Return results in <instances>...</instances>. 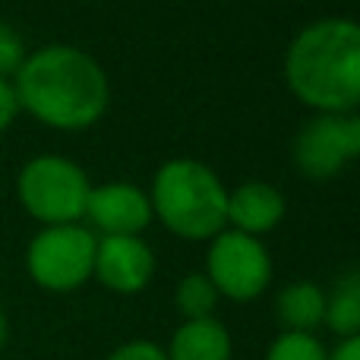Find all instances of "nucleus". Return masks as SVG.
<instances>
[{
  "label": "nucleus",
  "instance_id": "nucleus-15",
  "mask_svg": "<svg viewBox=\"0 0 360 360\" xmlns=\"http://www.w3.org/2000/svg\"><path fill=\"white\" fill-rule=\"evenodd\" d=\"M266 360H329V351L313 332H281L269 345Z\"/></svg>",
  "mask_w": 360,
  "mask_h": 360
},
{
  "label": "nucleus",
  "instance_id": "nucleus-13",
  "mask_svg": "<svg viewBox=\"0 0 360 360\" xmlns=\"http://www.w3.org/2000/svg\"><path fill=\"white\" fill-rule=\"evenodd\" d=\"M326 326L338 338H354L360 332V278L357 272H345L335 281L332 294H326Z\"/></svg>",
  "mask_w": 360,
  "mask_h": 360
},
{
  "label": "nucleus",
  "instance_id": "nucleus-8",
  "mask_svg": "<svg viewBox=\"0 0 360 360\" xmlns=\"http://www.w3.org/2000/svg\"><path fill=\"white\" fill-rule=\"evenodd\" d=\"M155 253L139 237H105L95 247L92 275L117 294H136L152 281Z\"/></svg>",
  "mask_w": 360,
  "mask_h": 360
},
{
  "label": "nucleus",
  "instance_id": "nucleus-5",
  "mask_svg": "<svg viewBox=\"0 0 360 360\" xmlns=\"http://www.w3.org/2000/svg\"><path fill=\"white\" fill-rule=\"evenodd\" d=\"M95 247H98L95 234L82 224H57V228H44L29 243L25 266L32 281L44 291H76L92 278Z\"/></svg>",
  "mask_w": 360,
  "mask_h": 360
},
{
  "label": "nucleus",
  "instance_id": "nucleus-18",
  "mask_svg": "<svg viewBox=\"0 0 360 360\" xmlns=\"http://www.w3.org/2000/svg\"><path fill=\"white\" fill-rule=\"evenodd\" d=\"M16 114H19L16 92H13V86L6 79H0V130H6L16 120Z\"/></svg>",
  "mask_w": 360,
  "mask_h": 360
},
{
  "label": "nucleus",
  "instance_id": "nucleus-7",
  "mask_svg": "<svg viewBox=\"0 0 360 360\" xmlns=\"http://www.w3.org/2000/svg\"><path fill=\"white\" fill-rule=\"evenodd\" d=\"M360 155V120L354 114H319L300 127L294 162L304 177L329 180Z\"/></svg>",
  "mask_w": 360,
  "mask_h": 360
},
{
  "label": "nucleus",
  "instance_id": "nucleus-3",
  "mask_svg": "<svg viewBox=\"0 0 360 360\" xmlns=\"http://www.w3.org/2000/svg\"><path fill=\"white\" fill-rule=\"evenodd\" d=\"M149 202L165 228L186 240H205L228 224V190L209 165L193 158L162 165Z\"/></svg>",
  "mask_w": 360,
  "mask_h": 360
},
{
  "label": "nucleus",
  "instance_id": "nucleus-19",
  "mask_svg": "<svg viewBox=\"0 0 360 360\" xmlns=\"http://www.w3.org/2000/svg\"><path fill=\"white\" fill-rule=\"evenodd\" d=\"M329 360H360V335L342 338V342L335 345V351L329 354Z\"/></svg>",
  "mask_w": 360,
  "mask_h": 360
},
{
  "label": "nucleus",
  "instance_id": "nucleus-2",
  "mask_svg": "<svg viewBox=\"0 0 360 360\" xmlns=\"http://www.w3.org/2000/svg\"><path fill=\"white\" fill-rule=\"evenodd\" d=\"M291 92L319 114L360 105V29L351 19H319L291 41L285 57Z\"/></svg>",
  "mask_w": 360,
  "mask_h": 360
},
{
  "label": "nucleus",
  "instance_id": "nucleus-11",
  "mask_svg": "<svg viewBox=\"0 0 360 360\" xmlns=\"http://www.w3.org/2000/svg\"><path fill=\"white\" fill-rule=\"evenodd\" d=\"M231 335L215 316L190 319L174 332L165 357L168 360H231Z\"/></svg>",
  "mask_w": 360,
  "mask_h": 360
},
{
  "label": "nucleus",
  "instance_id": "nucleus-16",
  "mask_svg": "<svg viewBox=\"0 0 360 360\" xmlns=\"http://www.w3.org/2000/svg\"><path fill=\"white\" fill-rule=\"evenodd\" d=\"M25 60V48H22V38L10 29L6 22H0V79L6 76H16V70L22 67Z\"/></svg>",
  "mask_w": 360,
  "mask_h": 360
},
{
  "label": "nucleus",
  "instance_id": "nucleus-17",
  "mask_svg": "<svg viewBox=\"0 0 360 360\" xmlns=\"http://www.w3.org/2000/svg\"><path fill=\"white\" fill-rule=\"evenodd\" d=\"M108 360H168V357H165V348H158L155 342L139 338V342L120 345L117 351H111V354H108Z\"/></svg>",
  "mask_w": 360,
  "mask_h": 360
},
{
  "label": "nucleus",
  "instance_id": "nucleus-10",
  "mask_svg": "<svg viewBox=\"0 0 360 360\" xmlns=\"http://www.w3.org/2000/svg\"><path fill=\"white\" fill-rule=\"evenodd\" d=\"M281 218H285V196L272 184L250 180L234 193H228V221L240 234H266Z\"/></svg>",
  "mask_w": 360,
  "mask_h": 360
},
{
  "label": "nucleus",
  "instance_id": "nucleus-6",
  "mask_svg": "<svg viewBox=\"0 0 360 360\" xmlns=\"http://www.w3.org/2000/svg\"><path fill=\"white\" fill-rule=\"evenodd\" d=\"M209 281L215 285L218 297H231L237 304L259 297L272 281V259L256 237L240 231H224L209 247Z\"/></svg>",
  "mask_w": 360,
  "mask_h": 360
},
{
  "label": "nucleus",
  "instance_id": "nucleus-14",
  "mask_svg": "<svg viewBox=\"0 0 360 360\" xmlns=\"http://www.w3.org/2000/svg\"><path fill=\"white\" fill-rule=\"evenodd\" d=\"M174 307L186 323H190V319H209L218 307V291L209 281V275L193 272V275H186V278H180V285L174 291Z\"/></svg>",
  "mask_w": 360,
  "mask_h": 360
},
{
  "label": "nucleus",
  "instance_id": "nucleus-1",
  "mask_svg": "<svg viewBox=\"0 0 360 360\" xmlns=\"http://www.w3.org/2000/svg\"><path fill=\"white\" fill-rule=\"evenodd\" d=\"M19 108L54 130H86L108 111V76L86 51L48 44L16 70Z\"/></svg>",
  "mask_w": 360,
  "mask_h": 360
},
{
  "label": "nucleus",
  "instance_id": "nucleus-12",
  "mask_svg": "<svg viewBox=\"0 0 360 360\" xmlns=\"http://www.w3.org/2000/svg\"><path fill=\"white\" fill-rule=\"evenodd\" d=\"M275 313H278L285 332H313L326 319L323 288L313 285V281H294L278 294Z\"/></svg>",
  "mask_w": 360,
  "mask_h": 360
},
{
  "label": "nucleus",
  "instance_id": "nucleus-4",
  "mask_svg": "<svg viewBox=\"0 0 360 360\" xmlns=\"http://www.w3.org/2000/svg\"><path fill=\"white\" fill-rule=\"evenodd\" d=\"M89 193L92 186L82 168L60 155L32 158L19 174V202L32 218L44 221L48 228L79 221L86 215Z\"/></svg>",
  "mask_w": 360,
  "mask_h": 360
},
{
  "label": "nucleus",
  "instance_id": "nucleus-20",
  "mask_svg": "<svg viewBox=\"0 0 360 360\" xmlns=\"http://www.w3.org/2000/svg\"><path fill=\"white\" fill-rule=\"evenodd\" d=\"M4 345H6V316L0 310V351H4Z\"/></svg>",
  "mask_w": 360,
  "mask_h": 360
},
{
  "label": "nucleus",
  "instance_id": "nucleus-9",
  "mask_svg": "<svg viewBox=\"0 0 360 360\" xmlns=\"http://www.w3.org/2000/svg\"><path fill=\"white\" fill-rule=\"evenodd\" d=\"M86 215L105 231V237H139L152 221V202L133 184H105L89 193Z\"/></svg>",
  "mask_w": 360,
  "mask_h": 360
}]
</instances>
